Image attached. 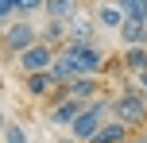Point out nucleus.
Segmentation results:
<instances>
[{"instance_id": "39448f33", "label": "nucleus", "mask_w": 147, "mask_h": 143, "mask_svg": "<svg viewBox=\"0 0 147 143\" xmlns=\"http://www.w3.org/2000/svg\"><path fill=\"white\" fill-rule=\"evenodd\" d=\"M16 66L23 70V74H43V70H51V62H54V46H47V43H31L23 54H16Z\"/></svg>"}, {"instance_id": "2eb2a0df", "label": "nucleus", "mask_w": 147, "mask_h": 143, "mask_svg": "<svg viewBox=\"0 0 147 143\" xmlns=\"http://www.w3.org/2000/svg\"><path fill=\"white\" fill-rule=\"evenodd\" d=\"M39 43L62 50V46H66V23H62V19H43V27H39Z\"/></svg>"}, {"instance_id": "7ed1b4c3", "label": "nucleus", "mask_w": 147, "mask_h": 143, "mask_svg": "<svg viewBox=\"0 0 147 143\" xmlns=\"http://www.w3.org/2000/svg\"><path fill=\"white\" fill-rule=\"evenodd\" d=\"M0 43H4L8 54H23L31 43H39V27L31 19H23V15H16V19L4 23V31H0Z\"/></svg>"}, {"instance_id": "6ab92c4d", "label": "nucleus", "mask_w": 147, "mask_h": 143, "mask_svg": "<svg viewBox=\"0 0 147 143\" xmlns=\"http://www.w3.org/2000/svg\"><path fill=\"white\" fill-rule=\"evenodd\" d=\"M43 8H47V0H16V15H23V19L35 15V12H43Z\"/></svg>"}, {"instance_id": "f257e3e1", "label": "nucleus", "mask_w": 147, "mask_h": 143, "mask_svg": "<svg viewBox=\"0 0 147 143\" xmlns=\"http://www.w3.org/2000/svg\"><path fill=\"white\" fill-rule=\"evenodd\" d=\"M112 120L128 124V128H147V93H140L136 85H128V89H120L116 97H112Z\"/></svg>"}, {"instance_id": "1a4fd4ad", "label": "nucleus", "mask_w": 147, "mask_h": 143, "mask_svg": "<svg viewBox=\"0 0 147 143\" xmlns=\"http://www.w3.org/2000/svg\"><path fill=\"white\" fill-rule=\"evenodd\" d=\"M93 23L105 31H120V23H124V12H120L112 0H101V4L93 8Z\"/></svg>"}, {"instance_id": "423d86ee", "label": "nucleus", "mask_w": 147, "mask_h": 143, "mask_svg": "<svg viewBox=\"0 0 147 143\" xmlns=\"http://www.w3.org/2000/svg\"><path fill=\"white\" fill-rule=\"evenodd\" d=\"M81 108H85V101L66 97V101H58V105H47V120H51L54 128H70V124L81 116Z\"/></svg>"}, {"instance_id": "412c9836", "label": "nucleus", "mask_w": 147, "mask_h": 143, "mask_svg": "<svg viewBox=\"0 0 147 143\" xmlns=\"http://www.w3.org/2000/svg\"><path fill=\"white\" fill-rule=\"evenodd\" d=\"M4 128H8V116H4V112H0V132H4Z\"/></svg>"}, {"instance_id": "dca6fc26", "label": "nucleus", "mask_w": 147, "mask_h": 143, "mask_svg": "<svg viewBox=\"0 0 147 143\" xmlns=\"http://www.w3.org/2000/svg\"><path fill=\"white\" fill-rule=\"evenodd\" d=\"M47 19H62V23H70L74 15L81 12V0H47Z\"/></svg>"}, {"instance_id": "f3484780", "label": "nucleus", "mask_w": 147, "mask_h": 143, "mask_svg": "<svg viewBox=\"0 0 147 143\" xmlns=\"http://www.w3.org/2000/svg\"><path fill=\"white\" fill-rule=\"evenodd\" d=\"M112 4L124 12V19H143L147 23V0H112Z\"/></svg>"}, {"instance_id": "aec40b11", "label": "nucleus", "mask_w": 147, "mask_h": 143, "mask_svg": "<svg viewBox=\"0 0 147 143\" xmlns=\"http://www.w3.org/2000/svg\"><path fill=\"white\" fill-rule=\"evenodd\" d=\"M0 19H16V0H0Z\"/></svg>"}, {"instance_id": "4be33fe9", "label": "nucleus", "mask_w": 147, "mask_h": 143, "mask_svg": "<svg viewBox=\"0 0 147 143\" xmlns=\"http://www.w3.org/2000/svg\"><path fill=\"white\" fill-rule=\"evenodd\" d=\"M62 143H81V139H62Z\"/></svg>"}, {"instance_id": "5701e85b", "label": "nucleus", "mask_w": 147, "mask_h": 143, "mask_svg": "<svg viewBox=\"0 0 147 143\" xmlns=\"http://www.w3.org/2000/svg\"><path fill=\"white\" fill-rule=\"evenodd\" d=\"M0 31H4V19H0Z\"/></svg>"}, {"instance_id": "b1692460", "label": "nucleus", "mask_w": 147, "mask_h": 143, "mask_svg": "<svg viewBox=\"0 0 147 143\" xmlns=\"http://www.w3.org/2000/svg\"><path fill=\"white\" fill-rule=\"evenodd\" d=\"M143 132H147V128H143Z\"/></svg>"}, {"instance_id": "f03ea898", "label": "nucleus", "mask_w": 147, "mask_h": 143, "mask_svg": "<svg viewBox=\"0 0 147 143\" xmlns=\"http://www.w3.org/2000/svg\"><path fill=\"white\" fill-rule=\"evenodd\" d=\"M105 116H112V97H93V101H85V108H81V116L70 124V132H74V139H81V143H89L93 139V132L105 124Z\"/></svg>"}, {"instance_id": "a211bd4d", "label": "nucleus", "mask_w": 147, "mask_h": 143, "mask_svg": "<svg viewBox=\"0 0 147 143\" xmlns=\"http://www.w3.org/2000/svg\"><path fill=\"white\" fill-rule=\"evenodd\" d=\"M0 139H4V143H31V139H27V132H23L20 124H12V120H8V128L0 132Z\"/></svg>"}, {"instance_id": "f8f14e48", "label": "nucleus", "mask_w": 147, "mask_h": 143, "mask_svg": "<svg viewBox=\"0 0 147 143\" xmlns=\"http://www.w3.org/2000/svg\"><path fill=\"white\" fill-rule=\"evenodd\" d=\"M128 136H132V128H128V124H120V120H105L101 128L93 132V139H89V143H124Z\"/></svg>"}, {"instance_id": "4468645a", "label": "nucleus", "mask_w": 147, "mask_h": 143, "mask_svg": "<svg viewBox=\"0 0 147 143\" xmlns=\"http://www.w3.org/2000/svg\"><path fill=\"white\" fill-rule=\"evenodd\" d=\"M116 35H120L124 46H147V23L143 19H124Z\"/></svg>"}, {"instance_id": "9d476101", "label": "nucleus", "mask_w": 147, "mask_h": 143, "mask_svg": "<svg viewBox=\"0 0 147 143\" xmlns=\"http://www.w3.org/2000/svg\"><path fill=\"white\" fill-rule=\"evenodd\" d=\"M66 89H70V97H78V101H93V97H101V93H105V85H101V77H85V74H78Z\"/></svg>"}, {"instance_id": "20e7f679", "label": "nucleus", "mask_w": 147, "mask_h": 143, "mask_svg": "<svg viewBox=\"0 0 147 143\" xmlns=\"http://www.w3.org/2000/svg\"><path fill=\"white\" fill-rule=\"evenodd\" d=\"M66 50L74 54V66H78V74H85V77H101L105 70H109V58H105V50H101V43H78V46H66Z\"/></svg>"}, {"instance_id": "0eeeda50", "label": "nucleus", "mask_w": 147, "mask_h": 143, "mask_svg": "<svg viewBox=\"0 0 147 143\" xmlns=\"http://www.w3.org/2000/svg\"><path fill=\"white\" fill-rule=\"evenodd\" d=\"M97 39V23L89 19V15H74V19L66 23V46H78V43H93Z\"/></svg>"}, {"instance_id": "6e6552de", "label": "nucleus", "mask_w": 147, "mask_h": 143, "mask_svg": "<svg viewBox=\"0 0 147 143\" xmlns=\"http://www.w3.org/2000/svg\"><path fill=\"white\" fill-rule=\"evenodd\" d=\"M47 74L54 77V85H70L74 77H78V66H74V54L62 46V50H54V62H51V70Z\"/></svg>"}, {"instance_id": "9b49d317", "label": "nucleus", "mask_w": 147, "mask_h": 143, "mask_svg": "<svg viewBox=\"0 0 147 143\" xmlns=\"http://www.w3.org/2000/svg\"><path fill=\"white\" fill-rule=\"evenodd\" d=\"M120 70H124L128 77H136V74H143L147 70V46H124V54H120Z\"/></svg>"}, {"instance_id": "ddd939ff", "label": "nucleus", "mask_w": 147, "mask_h": 143, "mask_svg": "<svg viewBox=\"0 0 147 143\" xmlns=\"http://www.w3.org/2000/svg\"><path fill=\"white\" fill-rule=\"evenodd\" d=\"M23 89H27V97H35V101H47L51 97V89H54V77L47 74H23Z\"/></svg>"}]
</instances>
